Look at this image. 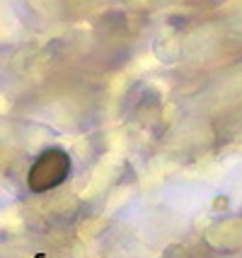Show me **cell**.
<instances>
[{"instance_id":"obj_1","label":"cell","mask_w":242,"mask_h":258,"mask_svg":"<svg viewBox=\"0 0 242 258\" xmlns=\"http://www.w3.org/2000/svg\"><path fill=\"white\" fill-rule=\"evenodd\" d=\"M70 171V159L66 152L61 150H49L41 157L36 159L32 169H29V176H27V183L32 191H49V188H56L58 183L68 179Z\"/></svg>"}]
</instances>
